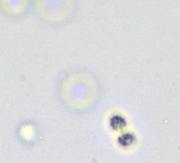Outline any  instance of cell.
I'll list each match as a JSON object with an SVG mask.
<instances>
[{"mask_svg":"<svg viewBox=\"0 0 180 163\" xmlns=\"http://www.w3.org/2000/svg\"><path fill=\"white\" fill-rule=\"evenodd\" d=\"M111 126L113 127L114 130H120V128L126 126V121L120 115H114L111 119Z\"/></svg>","mask_w":180,"mask_h":163,"instance_id":"cell-1","label":"cell"},{"mask_svg":"<svg viewBox=\"0 0 180 163\" xmlns=\"http://www.w3.org/2000/svg\"><path fill=\"white\" fill-rule=\"evenodd\" d=\"M133 139H135V138H133V136L131 134H125V135H123V136H120V138H118V143H120L122 146L127 147V146H130V145L132 143Z\"/></svg>","mask_w":180,"mask_h":163,"instance_id":"cell-2","label":"cell"}]
</instances>
